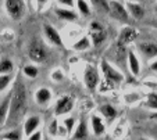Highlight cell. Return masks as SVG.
Returning <instances> with one entry per match:
<instances>
[{
	"mask_svg": "<svg viewBox=\"0 0 157 140\" xmlns=\"http://www.w3.org/2000/svg\"><path fill=\"white\" fill-rule=\"evenodd\" d=\"M27 112V89L24 83L17 79L14 87H13L11 96H10V107L9 115H7L6 123L7 126H14L24 118Z\"/></svg>",
	"mask_w": 157,
	"mask_h": 140,
	"instance_id": "cell-1",
	"label": "cell"
},
{
	"mask_svg": "<svg viewBox=\"0 0 157 140\" xmlns=\"http://www.w3.org/2000/svg\"><path fill=\"white\" fill-rule=\"evenodd\" d=\"M100 67H101V71H103V75H104V81L110 82V83H113V85L121 83V82L124 81V75H122L118 69L114 68L110 63H107L106 60L101 61Z\"/></svg>",
	"mask_w": 157,
	"mask_h": 140,
	"instance_id": "cell-2",
	"label": "cell"
},
{
	"mask_svg": "<svg viewBox=\"0 0 157 140\" xmlns=\"http://www.w3.org/2000/svg\"><path fill=\"white\" fill-rule=\"evenodd\" d=\"M6 10L10 18L13 20H21L25 14V2L24 0H6Z\"/></svg>",
	"mask_w": 157,
	"mask_h": 140,
	"instance_id": "cell-3",
	"label": "cell"
},
{
	"mask_svg": "<svg viewBox=\"0 0 157 140\" xmlns=\"http://www.w3.org/2000/svg\"><path fill=\"white\" fill-rule=\"evenodd\" d=\"M109 13L111 14V17L118 20L121 22H127L128 18H129V14H128V10L124 4H121L117 0H111L110 2V10Z\"/></svg>",
	"mask_w": 157,
	"mask_h": 140,
	"instance_id": "cell-4",
	"label": "cell"
},
{
	"mask_svg": "<svg viewBox=\"0 0 157 140\" xmlns=\"http://www.w3.org/2000/svg\"><path fill=\"white\" fill-rule=\"evenodd\" d=\"M83 83H85V86L88 87L90 92H93V90L98 87L99 74H98V69H96L95 67L88 65L85 68V72H83Z\"/></svg>",
	"mask_w": 157,
	"mask_h": 140,
	"instance_id": "cell-5",
	"label": "cell"
},
{
	"mask_svg": "<svg viewBox=\"0 0 157 140\" xmlns=\"http://www.w3.org/2000/svg\"><path fill=\"white\" fill-rule=\"evenodd\" d=\"M90 32H92V43L95 46H99L100 43L104 42V39H106V31H104L101 24H99L98 21L90 22Z\"/></svg>",
	"mask_w": 157,
	"mask_h": 140,
	"instance_id": "cell-6",
	"label": "cell"
},
{
	"mask_svg": "<svg viewBox=\"0 0 157 140\" xmlns=\"http://www.w3.org/2000/svg\"><path fill=\"white\" fill-rule=\"evenodd\" d=\"M72 108H74V100L68 96H64V97L57 100L54 112H56V115H63V114H68Z\"/></svg>",
	"mask_w": 157,
	"mask_h": 140,
	"instance_id": "cell-7",
	"label": "cell"
},
{
	"mask_svg": "<svg viewBox=\"0 0 157 140\" xmlns=\"http://www.w3.org/2000/svg\"><path fill=\"white\" fill-rule=\"evenodd\" d=\"M29 57L35 63H43L44 58H46V50H44V47L40 43L35 42L29 47Z\"/></svg>",
	"mask_w": 157,
	"mask_h": 140,
	"instance_id": "cell-8",
	"label": "cell"
},
{
	"mask_svg": "<svg viewBox=\"0 0 157 140\" xmlns=\"http://www.w3.org/2000/svg\"><path fill=\"white\" fill-rule=\"evenodd\" d=\"M136 35H138L136 29H133V28H131V27L122 28L118 35V43L122 46H127L128 43L133 42V39L136 38Z\"/></svg>",
	"mask_w": 157,
	"mask_h": 140,
	"instance_id": "cell-9",
	"label": "cell"
},
{
	"mask_svg": "<svg viewBox=\"0 0 157 140\" xmlns=\"http://www.w3.org/2000/svg\"><path fill=\"white\" fill-rule=\"evenodd\" d=\"M43 32H44V36L50 40L53 45L56 46H63V40H61V36H60V33L57 32L56 29H54L52 25L46 24L43 25Z\"/></svg>",
	"mask_w": 157,
	"mask_h": 140,
	"instance_id": "cell-10",
	"label": "cell"
},
{
	"mask_svg": "<svg viewBox=\"0 0 157 140\" xmlns=\"http://www.w3.org/2000/svg\"><path fill=\"white\" fill-rule=\"evenodd\" d=\"M125 7H127V10H128V14H129L131 17H133L135 20H140V18H143V15H145V9L139 4V2H128V3L125 4Z\"/></svg>",
	"mask_w": 157,
	"mask_h": 140,
	"instance_id": "cell-11",
	"label": "cell"
},
{
	"mask_svg": "<svg viewBox=\"0 0 157 140\" xmlns=\"http://www.w3.org/2000/svg\"><path fill=\"white\" fill-rule=\"evenodd\" d=\"M138 47H139L140 53L145 57H147V58H153V57L157 56V45H154L151 42H143Z\"/></svg>",
	"mask_w": 157,
	"mask_h": 140,
	"instance_id": "cell-12",
	"label": "cell"
},
{
	"mask_svg": "<svg viewBox=\"0 0 157 140\" xmlns=\"http://www.w3.org/2000/svg\"><path fill=\"white\" fill-rule=\"evenodd\" d=\"M39 125H40V118H39L38 115L29 116V118L25 121V126H24V133H25V136L28 137L31 133H33V132L38 129Z\"/></svg>",
	"mask_w": 157,
	"mask_h": 140,
	"instance_id": "cell-13",
	"label": "cell"
},
{
	"mask_svg": "<svg viewBox=\"0 0 157 140\" xmlns=\"http://www.w3.org/2000/svg\"><path fill=\"white\" fill-rule=\"evenodd\" d=\"M128 64H129V71L132 72V75L138 76L140 74V64H139V60H138L136 54L133 53L132 50L128 51Z\"/></svg>",
	"mask_w": 157,
	"mask_h": 140,
	"instance_id": "cell-14",
	"label": "cell"
},
{
	"mask_svg": "<svg viewBox=\"0 0 157 140\" xmlns=\"http://www.w3.org/2000/svg\"><path fill=\"white\" fill-rule=\"evenodd\" d=\"M90 122H92V131H93V133H95V136H100V134L104 133V131H106V126H104L103 119H101L100 116L92 115V118H90Z\"/></svg>",
	"mask_w": 157,
	"mask_h": 140,
	"instance_id": "cell-15",
	"label": "cell"
},
{
	"mask_svg": "<svg viewBox=\"0 0 157 140\" xmlns=\"http://www.w3.org/2000/svg\"><path fill=\"white\" fill-rule=\"evenodd\" d=\"M35 98L40 105L48 104V103L50 101V98H52V92L48 89V87H40V89L36 92Z\"/></svg>",
	"mask_w": 157,
	"mask_h": 140,
	"instance_id": "cell-16",
	"label": "cell"
},
{
	"mask_svg": "<svg viewBox=\"0 0 157 140\" xmlns=\"http://www.w3.org/2000/svg\"><path fill=\"white\" fill-rule=\"evenodd\" d=\"M56 14L59 18L65 20V21H75L78 18L77 13L72 11L70 7H65V9H56Z\"/></svg>",
	"mask_w": 157,
	"mask_h": 140,
	"instance_id": "cell-17",
	"label": "cell"
},
{
	"mask_svg": "<svg viewBox=\"0 0 157 140\" xmlns=\"http://www.w3.org/2000/svg\"><path fill=\"white\" fill-rule=\"evenodd\" d=\"M100 112L101 115L104 116V118L107 119H113L117 116V110L113 107V105H110V104H104L100 107Z\"/></svg>",
	"mask_w": 157,
	"mask_h": 140,
	"instance_id": "cell-18",
	"label": "cell"
},
{
	"mask_svg": "<svg viewBox=\"0 0 157 140\" xmlns=\"http://www.w3.org/2000/svg\"><path fill=\"white\" fill-rule=\"evenodd\" d=\"M88 136V128H86V123L83 122H79L75 129V132L72 133V139H85Z\"/></svg>",
	"mask_w": 157,
	"mask_h": 140,
	"instance_id": "cell-19",
	"label": "cell"
},
{
	"mask_svg": "<svg viewBox=\"0 0 157 140\" xmlns=\"http://www.w3.org/2000/svg\"><path fill=\"white\" fill-rule=\"evenodd\" d=\"M75 4H77V9L82 17H88V15L90 14V6L88 4L86 0H77Z\"/></svg>",
	"mask_w": 157,
	"mask_h": 140,
	"instance_id": "cell-20",
	"label": "cell"
},
{
	"mask_svg": "<svg viewBox=\"0 0 157 140\" xmlns=\"http://www.w3.org/2000/svg\"><path fill=\"white\" fill-rule=\"evenodd\" d=\"M96 10L99 11H103V13H109L110 10V2L109 0H90Z\"/></svg>",
	"mask_w": 157,
	"mask_h": 140,
	"instance_id": "cell-21",
	"label": "cell"
},
{
	"mask_svg": "<svg viewBox=\"0 0 157 140\" xmlns=\"http://www.w3.org/2000/svg\"><path fill=\"white\" fill-rule=\"evenodd\" d=\"M9 107H10V97L4 103L0 104V125L6 122L7 115H9Z\"/></svg>",
	"mask_w": 157,
	"mask_h": 140,
	"instance_id": "cell-22",
	"label": "cell"
},
{
	"mask_svg": "<svg viewBox=\"0 0 157 140\" xmlns=\"http://www.w3.org/2000/svg\"><path fill=\"white\" fill-rule=\"evenodd\" d=\"M13 68H14V65H13L10 60L3 58L0 61V74H10L13 71Z\"/></svg>",
	"mask_w": 157,
	"mask_h": 140,
	"instance_id": "cell-23",
	"label": "cell"
},
{
	"mask_svg": "<svg viewBox=\"0 0 157 140\" xmlns=\"http://www.w3.org/2000/svg\"><path fill=\"white\" fill-rule=\"evenodd\" d=\"M89 47H90V40H89V38H86V36L81 38L74 45L75 50H86V49H89Z\"/></svg>",
	"mask_w": 157,
	"mask_h": 140,
	"instance_id": "cell-24",
	"label": "cell"
},
{
	"mask_svg": "<svg viewBox=\"0 0 157 140\" xmlns=\"http://www.w3.org/2000/svg\"><path fill=\"white\" fill-rule=\"evenodd\" d=\"M10 81H11V76L9 74H0V92L9 86Z\"/></svg>",
	"mask_w": 157,
	"mask_h": 140,
	"instance_id": "cell-25",
	"label": "cell"
},
{
	"mask_svg": "<svg viewBox=\"0 0 157 140\" xmlns=\"http://www.w3.org/2000/svg\"><path fill=\"white\" fill-rule=\"evenodd\" d=\"M22 71H24V74L27 75V76H29V78L38 76V68H36V67H33V65H25Z\"/></svg>",
	"mask_w": 157,
	"mask_h": 140,
	"instance_id": "cell-26",
	"label": "cell"
},
{
	"mask_svg": "<svg viewBox=\"0 0 157 140\" xmlns=\"http://www.w3.org/2000/svg\"><path fill=\"white\" fill-rule=\"evenodd\" d=\"M64 126H65V131L67 132H71L75 126V119L72 118V116L71 118H65L64 119Z\"/></svg>",
	"mask_w": 157,
	"mask_h": 140,
	"instance_id": "cell-27",
	"label": "cell"
},
{
	"mask_svg": "<svg viewBox=\"0 0 157 140\" xmlns=\"http://www.w3.org/2000/svg\"><path fill=\"white\" fill-rule=\"evenodd\" d=\"M63 78H64V75H63L61 69H54V71L52 72V79H53L54 82H59V81H61Z\"/></svg>",
	"mask_w": 157,
	"mask_h": 140,
	"instance_id": "cell-28",
	"label": "cell"
},
{
	"mask_svg": "<svg viewBox=\"0 0 157 140\" xmlns=\"http://www.w3.org/2000/svg\"><path fill=\"white\" fill-rule=\"evenodd\" d=\"M21 137V134L18 133L17 131H11V132H9V133H6L4 134V139H9V140H17V139H20Z\"/></svg>",
	"mask_w": 157,
	"mask_h": 140,
	"instance_id": "cell-29",
	"label": "cell"
},
{
	"mask_svg": "<svg viewBox=\"0 0 157 140\" xmlns=\"http://www.w3.org/2000/svg\"><path fill=\"white\" fill-rule=\"evenodd\" d=\"M61 6H64V7H74L75 6V0H57Z\"/></svg>",
	"mask_w": 157,
	"mask_h": 140,
	"instance_id": "cell-30",
	"label": "cell"
},
{
	"mask_svg": "<svg viewBox=\"0 0 157 140\" xmlns=\"http://www.w3.org/2000/svg\"><path fill=\"white\" fill-rule=\"evenodd\" d=\"M28 139H29V140H39V139H42V133H40V132H33V133H31L29 134V136H28Z\"/></svg>",
	"mask_w": 157,
	"mask_h": 140,
	"instance_id": "cell-31",
	"label": "cell"
},
{
	"mask_svg": "<svg viewBox=\"0 0 157 140\" xmlns=\"http://www.w3.org/2000/svg\"><path fill=\"white\" fill-rule=\"evenodd\" d=\"M50 133L52 134H56L57 133V122H56V121H53V123L50 125Z\"/></svg>",
	"mask_w": 157,
	"mask_h": 140,
	"instance_id": "cell-32",
	"label": "cell"
},
{
	"mask_svg": "<svg viewBox=\"0 0 157 140\" xmlns=\"http://www.w3.org/2000/svg\"><path fill=\"white\" fill-rule=\"evenodd\" d=\"M36 3L39 4V7H43L49 3V0H36Z\"/></svg>",
	"mask_w": 157,
	"mask_h": 140,
	"instance_id": "cell-33",
	"label": "cell"
},
{
	"mask_svg": "<svg viewBox=\"0 0 157 140\" xmlns=\"http://www.w3.org/2000/svg\"><path fill=\"white\" fill-rule=\"evenodd\" d=\"M150 69L151 71H154V72H157V60H154L153 63L150 64Z\"/></svg>",
	"mask_w": 157,
	"mask_h": 140,
	"instance_id": "cell-34",
	"label": "cell"
},
{
	"mask_svg": "<svg viewBox=\"0 0 157 140\" xmlns=\"http://www.w3.org/2000/svg\"><path fill=\"white\" fill-rule=\"evenodd\" d=\"M147 105L150 108H154V110H157V101H147Z\"/></svg>",
	"mask_w": 157,
	"mask_h": 140,
	"instance_id": "cell-35",
	"label": "cell"
},
{
	"mask_svg": "<svg viewBox=\"0 0 157 140\" xmlns=\"http://www.w3.org/2000/svg\"><path fill=\"white\" fill-rule=\"evenodd\" d=\"M151 118H153V119H157V111H156V112L151 114Z\"/></svg>",
	"mask_w": 157,
	"mask_h": 140,
	"instance_id": "cell-36",
	"label": "cell"
},
{
	"mask_svg": "<svg viewBox=\"0 0 157 140\" xmlns=\"http://www.w3.org/2000/svg\"><path fill=\"white\" fill-rule=\"evenodd\" d=\"M128 2H142V0H128Z\"/></svg>",
	"mask_w": 157,
	"mask_h": 140,
	"instance_id": "cell-37",
	"label": "cell"
},
{
	"mask_svg": "<svg viewBox=\"0 0 157 140\" xmlns=\"http://www.w3.org/2000/svg\"><path fill=\"white\" fill-rule=\"evenodd\" d=\"M156 15H157V4H156Z\"/></svg>",
	"mask_w": 157,
	"mask_h": 140,
	"instance_id": "cell-38",
	"label": "cell"
}]
</instances>
